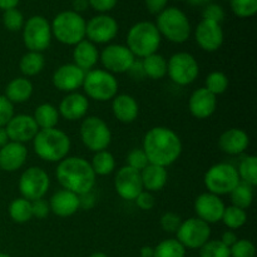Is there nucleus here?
Segmentation results:
<instances>
[{
  "mask_svg": "<svg viewBox=\"0 0 257 257\" xmlns=\"http://www.w3.org/2000/svg\"><path fill=\"white\" fill-rule=\"evenodd\" d=\"M112 112L115 119L120 123H132L137 119L140 107L138 103L132 95L119 94L115 95L112 99Z\"/></svg>",
  "mask_w": 257,
  "mask_h": 257,
  "instance_id": "obj_26",
  "label": "nucleus"
},
{
  "mask_svg": "<svg viewBox=\"0 0 257 257\" xmlns=\"http://www.w3.org/2000/svg\"><path fill=\"white\" fill-rule=\"evenodd\" d=\"M180 2H182V0H180Z\"/></svg>",
  "mask_w": 257,
  "mask_h": 257,
  "instance_id": "obj_60",
  "label": "nucleus"
},
{
  "mask_svg": "<svg viewBox=\"0 0 257 257\" xmlns=\"http://www.w3.org/2000/svg\"><path fill=\"white\" fill-rule=\"evenodd\" d=\"M206 89L212 93L213 95H220L225 93L228 88V78L225 73L222 72H212L206 78Z\"/></svg>",
  "mask_w": 257,
  "mask_h": 257,
  "instance_id": "obj_39",
  "label": "nucleus"
},
{
  "mask_svg": "<svg viewBox=\"0 0 257 257\" xmlns=\"http://www.w3.org/2000/svg\"><path fill=\"white\" fill-rule=\"evenodd\" d=\"M240 182L237 170L230 163L213 165L205 175V186L208 192L216 196L230 195Z\"/></svg>",
  "mask_w": 257,
  "mask_h": 257,
  "instance_id": "obj_9",
  "label": "nucleus"
},
{
  "mask_svg": "<svg viewBox=\"0 0 257 257\" xmlns=\"http://www.w3.org/2000/svg\"><path fill=\"white\" fill-rule=\"evenodd\" d=\"M89 257H108V255H105L104 252H94V253H92Z\"/></svg>",
  "mask_w": 257,
  "mask_h": 257,
  "instance_id": "obj_58",
  "label": "nucleus"
},
{
  "mask_svg": "<svg viewBox=\"0 0 257 257\" xmlns=\"http://www.w3.org/2000/svg\"><path fill=\"white\" fill-rule=\"evenodd\" d=\"M84 18L73 10L62 12L53 19L52 34L59 43L65 45H77L85 39Z\"/></svg>",
  "mask_w": 257,
  "mask_h": 257,
  "instance_id": "obj_6",
  "label": "nucleus"
},
{
  "mask_svg": "<svg viewBox=\"0 0 257 257\" xmlns=\"http://www.w3.org/2000/svg\"><path fill=\"white\" fill-rule=\"evenodd\" d=\"M82 87L87 98L97 102H107L117 95L118 80L107 70L92 69L85 73Z\"/></svg>",
  "mask_w": 257,
  "mask_h": 257,
  "instance_id": "obj_7",
  "label": "nucleus"
},
{
  "mask_svg": "<svg viewBox=\"0 0 257 257\" xmlns=\"http://www.w3.org/2000/svg\"><path fill=\"white\" fill-rule=\"evenodd\" d=\"M24 17L22 12L18 10L17 8L14 9L5 10L3 14V24L9 32H19L24 27Z\"/></svg>",
  "mask_w": 257,
  "mask_h": 257,
  "instance_id": "obj_42",
  "label": "nucleus"
},
{
  "mask_svg": "<svg viewBox=\"0 0 257 257\" xmlns=\"http://www.w3.org/2000/svg\"><path fill=\"white\" fill-rule=\"evenodd\" d=\"M125 162H127V165L125 166L138 171V172L145 170V168L150 165L147 156H146V153L143 152L142 148H135V150L131 151V152L127 155Z\"/></svg>",
  "mask_w": 257,
  "mask_h": 257,
  "instance_id": "obj_43",
  "label": "nucleus"
},
{
  "mask_svg": "<svg viewBox=\"0 0 257 257\" xmlns=\"http://www.w3.org/2000/svg\"><path fill=\"white\" fill-rule=\"evenodd\" d=\"M33 147L40 160L45 162H60L70 151V138L58 128L39 130L33 140Z\"/></svg>",
  "mask_w": 257,
  "mask_h": 257,
  "instance_id": "obj_3",
  "label": "nucleus"
},
{
  "mask_svg": "<svg viewBox=\"0 0 257 257\" xmlns=\"http://www.w3.org/2000/svg\"><path fill=\"white\" fill-rule=\"evenodd\" d=\"M230 196L232 206L242 208V210H247L253 201L252 186L247 185V183L240 182L235 188H233L232 192L230 193Z\"/></svg>",
  "mask_w": 257,
  "mask_h": 257,
  "instance_id": "obj_36",
  "label": "nucleus"
},
{
  "mask_svg": "<svg viewBox=\"0 0 257 257\" xmlns=\"http://www.w3.org/2000/svg\"><path fill=\"white\" fill-rule=\"evenodd\" d=\"M230 5L238 18H251L257 13V0H230Z\"/></svg>",
  "mask_w": 257,
  "mask_h": 257,
  "instance_id": "obj_41",
  "label": "nucleus"
},
{
  "mask_svg": "<svg viewBox=\"0 0 257 257\" xmlns=\"http://www.w3.org/2000/svg\"><path fill=\"white\" fill-rule=\"evenodd\" d=\"M161 37L156 24L151 22H140L133 25L127 34L125 47L135 57L146 58L157 53L161 45Z\"/></svg>",
  "mask_w": 257,
  "mask_h": 257,
  "instance_id": "obj_4",
  "label": "nucleus"
},
{
  "mask_svg": "<svg viewBox=\"0 0 257 257\" xmlns=\"http://www.w3.org/2000/svg\"><path fill=\"white\" fill-rule=\"evenodd\" d=\"M49 187V176L40 167L27 168L19 178V191L22 197L30 202L44 197Z\"/></svg>",
  "mask_w": 257,
  "mask_h": 257,
  "instance_id": "obj_12",
  "label": "nucleus"
},
{
  "mask_svg": "<svg viewBox=\"0 0 257 257\" xmlns=\"http://www.w3.org/2000/svg\"><path fill=\"white\" fill-rule=\"evenodd\" d=\"M143 152L151 165L168 167L180 158L182 142L177 133L167 127H153L143 138Z\"/></svg>",
  "mask_w": 257,
  "mask_h": 257,
  "instance_id": "obj_1",
  "label": "nucleus"
},
{
  "mask_svg": "<svg viewBox=\"0 0 257 257\" xmlns=\"http://www.w3.org/2000/svg\"><path fill=\"white\" fill-rule=\"evenodd\" d=\"M0 257H12V256L8 255V253H3V252H0Z\"/></svg>",
  "mask_w": 257,
  "mask_h": 257,
  "instance_id": "obj_59",
  "label": "nucleus"
},
{
  "mask_svg": "<svg viewBox=\"0 0 257 257\" xmlns=\"http://www.w3.org/2000/svg\"><path fill=\"white\" fill-rule=\"evenodd\" d=\"M136 203H137L138 207L143 211H150L155 207L156 205V198L153 196L152 192H148V191L143 190L140 195L136 198Z\"/></svg>",
  "mask_w": 257,
  "mask_h": 257,
  "instance_id": "obj_48",
  "label": "nucleus"
},
{
  "mask_svg": "<svg viewBox=\"0 0 257 257\" xmlns=\"http://www.w3.org/2000/svg\"><path fill=\"white\" fill-rule=\"evenodd\" d=\"M88 7H89L88 0H74V2H73V12L78 13V14L84 12V10H87Z\"/></svg>",
  "mask_w": 257,
  "mask_h": 257,
  "instance_id": "obj_53",
  "label": "nucleus"
},
{
  "mask_svg": "<svg viewBox=\"0 0 257 257\" xmlns=\"http://www.w3.org/2000/svg\"><path fill=\"white\" fill-rule=\"evenodd\" d=\"M191 5H195V7H200V5H207L210 4L211 0H188Z\"/></svg>",
  "mask_w": 257,
  "mask_h": 257,
  "instance_id": "obj_57",
  "label": "nucleus"
},
{
  "mask_svg": "<svg viewBox=\"0 0 257 257\" xmlns=\"http://www.w3.org/2000/svg\"><path fill=\"white\" fill-rule=\"evenodd\" d=\"M8 142H9V137H8L7 130L5 127H0V148L4 147Z\"/></svg>",
  "mask_w": 257,
  "mask_h": 257,
  "instance_id": "obj_55",
  "label": "nucleus"
},
{
  "mask_svg": "<svg viewBox=\"0 0 257 257\" xmlns=\"http://www.w3.org/2000/svg\"><path fill=\"white\" fill-rule=\"evenodd\" d=\"M181 223V217L175 212H166L165 215L161 217V227L166 232H177V230L180 228Z\"/></svg>",
  "mask_w": 257,
  "mask_h": 257,
  "instance_id": "obj_45",
  "label": "nucleus"
},
{
  "mask_svg": "<svg viewBox=\"0 0 257 257\" xmlns=\"http://www.w3.org/2000/svg\"><path fill=\"white\" fill-rule=\"evenodd\" d=\"M141 257H153V247L145 246L141 248Z\"/></svg>",
  "mask_w": 257,
  "mask_h": 257,
  "instance_id": "obj_56",
  "label": "nucleus"
},
{
  "mask_svg": "<svg viewBox=\"0 0 257 257\" xmlns=\"http://www.w3.org/2000/svg\"><path fill=\"white\" fill-rule=\"evenodd\" d=\"M161 37L175 44L187 42L191 35V24L187 15L178 8H166L157 15L156 23Z\"/></svg>",
  "mask_w": 257,
  "mask_h": 257,
  "instance_id": "obj_5",
  "label": "nucleus"
},
{
  "mask_svg": "<svg viewBox=\"0 0 257 257\" xmlns=\"http://www.w3.org/2000/svg\"><path fill=\"white\" fill-rule=\"evenodd\" d=\"M141 63H142V69L145 75L151 79L158 80L167 75V60L163 55L158 54V53L143 58Z\"/></svg>",
  "mask_w": 257,
  "mask_h": 257,
  "instance_id": "obj_30",
  "label": "nucleus"
},
{
  "mask_svg": "<svg viewBox=\"0 0 257 257\" xmlns=\"http://www.w3.org/2000/svg\"><path fill=\"white\" fill-rule=\"evenodd\" d=\"M200 257H231L230 247L220 240H208L200 248Z\"/></svg>",
  "mask_w": 257,
  "mask_h": 257,
  "instance_id": "obj_40",
  "label": "nucleus"
},
{
  "mask_svg": "<svg viewBox=\"0 0 257 257\" xmlns=\"http://www.w3.org/2000/svg\"><path fill=\"white\" fill-rule=\"evenodd\" d=\"M203 19L211 20V22H216L221 24L223 19H225V12H223L222 7L218 4H207L202 12Z\"/></svg>",
  "mask_w": 257,
  "mask_h": 257,
  "instance_id": "obj_47",
  "label": "nucleus"
},
{
  "mask_svg": "<svg viewBox=\"0 0 257 257\" xmlns=\"http://www.w3.org/2000/svg\"><path fill=\"white\" fill-rule=\"evenodd\" d=\"M33 83L28 78L19 77L10 80L5 88V97L14 104L25 103L30 99L33 94Z\"/></svg>",
  "mask_w": 257,
  "mask_h": 257,
  "instance_id": "obj_29",
  "label": "nucleus"
},
{
  "mask_svg": "<svg viewBox=\"0 0 257 257\" xmlns=\"http://www.w3.org/2000/svg\"><path fill=\"white\" fill-rule=\"evenodd\" d=\"M52 27L42 15H34L24 23L23 42L29 52L43 53L52 43Z\"/></svg>",
  "mask_w": 257,
  "mask_h": 257,
  "instance_id": "obj_10",
  "label": "nucleus"
},
{
  "mask_svg": "<svg viewBox=\"0 0 257 257\" xmlns=\"http://www.w3.org/2000/svg\"><path fill=\"white\" fill-rule=\"evenodd\" d=\"M255 245L250 240H237L230 247L231 257H255Z\"/></svg>",
  "mask_w": 257,
  "mask_h": 257,
  "instance_id": "obj_44",
  "label": "nucleus"
},
{
  "mask_svg": "<svg viewBox=\"0 0 257 257\" xmlns=\"http://www.w3.org/2000/svg\"><path fill=\"white\" fill-rule=\"evenodd\" d=\"M217 108V97L208 92L205 87L198 88L188 99V109L197 119H206L215 113Z\"/></svg>",
  "mask_w": 257,
  "mask_h": 257,
  "instance_id": "obj_21",
  "label": "nucleus"
},
{
  "mask_svg": "<svg viewBox=\"0 0 257 257\" xmlns=\"http://www.w3.org/2000/svg\"><path fill=\"white\" fill-rule=\"evenodd\" d=\"M114 188L120 198L127 201H135L143 191L141 172L124 166L119 168L114 177Z\"/></svg>",
  "mask_w": 257,
  "mask_h": 257,
  "instance_id": "obj_16",
  "label": "nucleus"
},
{
  "mask_svg": "<svg viewBox=\"0 0 257 257\" xmlns=\"http://www.w3.org/2000/svg\"><path fill=\"white\" fill-rule=\"evenodd\" d=\"M237 240H238L237 235H236L233 231H225V232L222 233V236H221L220 241L223 243V245L227 246V247H231V246H232Z\"/></svg>",
  "mask_w": 257,
  "mask_h": 257,
  "instance_id": "obj_52",
  "label": "nucleus"
},
{
  "mask_svg": "<svg viewBox=\"0 0 257 257\" xmlns=\"http://www.w3.org/2000/svg\"><path fill=\"white\" fill-rule=\"evenodd\" d=\"M143 190L148 192H158L166 186L168 180V173L165 167L157 165H148L145 170L141 171Z\"/></svg>",
  "mask_w": 257,
  "mask_h": 257,
  "instance_id": "obj_28",
  "label": "nucleus"
},
{
  "mask_svg": "<svg viewBox=\"0 0 257 257\" xmlns=\"http://www.w3.org/2000/svg\"><path fill=\"white\" fill-rule=\"evenodd\" d=\"M32 211H33V217L45 218L50 212L49 203H48L47 201L43 200V198L32 201Z\"/></svg>",
  "mask_w": 257,
  "mask_h": 257,
  "instance_id": "obj_49",
  "label": "nucleus"
},
{
  "mask_svg": "<svg viewBox=\"0 0 257 257\" xmlns=\"http://www.w3.org/2000/svg\"><path fill=\"white\" fill-rule=\"evenodd\" d=\"M146 8L151 14L158 15L166 9L168 0H145Z\"/></svg>",
  "mask_w": 257,
  "mask_h": 257,
  "instance_id": "obj_51",
  "label": "nucleus"
},
{
  "mask_svg": "<svg viewBox=\"0 0 257 257\" xmlns=\"http://www.w3.org/2000/svg\"><path fill=\"white\" fill-rule=\"evenodd\" d=\"M98 59H99V52H98L95 44H93L89 40H82L74 45L73 49V64L77 65L78 68L83 70V72H89L94 68L97 64Z\"/></svg>",
  "mask_w": 257,
  "mask_h": 257,
  "instance_id": "obj_27",
  "label": "nucleus"
},
{
  "mask_svg": "<svg viewBox=\"0 0 257 257\" xmlns=\"http://www.w3.org/2000/svg\"><path fill=\"white\" fill-rule=\"evenodd\" d=\"M48 203H49L50 212L59 217H69L80 208L79 196L67 190H60L55 192Z\"/></svg>",
  "mask_w": 257,
  "mask_h": 257,
  "instance_id": "obj_25",
  "label": "nucleus"
},
{
  "mask_svg": "<svg viewBox=\"0 0 257 257\" xmlns=\"http://www.w3.org/2000/svg\"><path fill=\"white\" fill-rule=\"evenodd\" d=\"M99 59L105 70L113 75L130 72L136 62V57L132 52L122 44L107 45L99 54Z\"/></svg>",
  "mask_w": 257,
  "mask_h": 257,
  "instance_id": "obj_14",
  "label": "nucleus"
},
{
  "mask_svg": "<svg viewBox=\"0 0 257 257\" xmlns=\"http://www.w3.org/2000/svg\"><path fill=\"white\" fill-rule=\"evenodd\" d=\"M250 145L248 135L240 128H230L225 131L218 138V147L223 153L230 156H238L245 152Z\"/></svg>",
  "mask_w": 257,
  "mask_h": 257,
  "instance_id": "obj_24",
  "label": "nucleus"
},
{
  "mask_svg": "<svg viewBox=\"0 0 257 257\" xmlns=\"http://www.w3.org/2000/svg\"><path fill=\"white\" fill-rule=\"evenodd\" d=\"M9 216L17 223L29 222L33 218L32 202L23 197L15 198L9 205Z\"/></svg>",
  "mask_w": 257,
  "mask_h": 257,
  "instance_id": "obj_33",
  "label": "nucleus"
},
{
  "mask_svg": "<svg viewBox=\"0 0 257 257\" xmlns=\"http://www.w3.org/2000/svg\"><path fill=\"white\" fill-rule=\"evenodd\" d=\"M33 118L39 130H50V128H55V125L59 122V112H58V108H55L50 103H43L38 105L37 109L34 110Z\"/></svg>",
  "mask_w": 257,
  "mask_h": 257,
  "instance_id": "obj_31",
  "label": "nucleus"
},
{
  "mask_svg": "<svg viewBox=\"0 0 257 257\" xmlns=\"http://www.w3.org/2000/svg\"><path fill=\"white\" fill-rule=\"evenodd\" d=\"M28 157V150L24 145L9 142L0 148V170L5 172H15L24 166Z\"/></svg>",
  "mask_w": 257,
  "mask_h": 257,
  "instance_id": "obj_23",
  "label": "nucleus"
},
{
  "mask_svg": "<svg viewBox=\"0 0 257 257\" xmlns=\"http://www.w3.org/2000/svg\"><path fill=\"white\" fill-rule=\"evenodd\" d=\"M89 108V100L84 94L78 92L68 93L60 102L58 112L64 119L74 122L85 117Z\"/></svg>",
  "mask_w": 257,
  "mask_h": 257,
  "instance_id": "obj_22",
  "label": "nucleus"
},
{
  "mask_svg": "<svg viewBox=\"0 0 257 257\" xmlns=\"http://www.w3.org/2000/svg\"><path fill=\"white\" fill-rule=\"evenodd\" d=\"M225 203L220 196H216L211 192L201 193L195 201V212L200 220L206 223H217L222 218L225 211Z\"/></svg>",
  "mask_w": 257,
  "mask_h": 257,
  "instance_id": "obj_18",
  "label": "nucleus"
},
{
  "mask_svg": "<svg viewBox=\"0 0 257 257\" xmlns=\"http://www.w3.org/2000/svg\"><path fill=\"white\" fill-rule=\"evenodd\" d=\"M79 133L83 145L92 152L105 151L112 142V132L108 124L95 115L83 119Z\"/></svg>",
  "mask_w": 257,
  "mask_h": 257,
  "instance_id": "obj_8",
  "label": "nucleus"
},
{
  "mask_svg": "<svg viewBox=\"0 0 257 257\" xmlns=\"http://www.w3.org/2000/svg\"><path fill=\"white\" fill-rule=\"evenodd\" d=\"M177 238L176 240L185 248H201L211 236V227L205 221L198 217H191L188 220L182 221L180 228L177 230Z\"/></svg>",
  "mask_w": 257,
  "mask_h": 257,
  "instance_id": "obj_13",
  "label": "nucleus"
},
{
  "mask_svg": "<svg viewBox=\"0 0 257 257\" xmlns=\"http://www.w3.org/2000/svg\"><path fill=\"white\" fill-rule=\"evenodd\" d=\"M55 176L63 190L78 196L89 193L95 185V173L87 160L82 157H65L58 162Z\"/></svg>",
  "mask_w": 257,
  "mask_h": 257,
  "instance_id": "obj_2",
  "label": "nucleus"
},
{
  "mask_svg": "<svg viewBox=\"0 0 257 257\" xmlns=\"http://www.w3.org/2000/svg\"><path fill=\"white\" fill-rule=\"evenodd\" d=\"M85 72L75 64H63L54 72L52 82L60 92L73 93L83 85Z\"/></svg>",
  "mask_w": 257,
  "mask_h": 257,
  "instance_id": "obj_20",
  "label": "nucleus"
},
{
  "mask_svg": "<svg viewBox=\"0 0 257 257\" xmlns=\"http://www.w3.org/2000/svg\"><path fill=\"white\" fill-rule=\"evenodd\" d=\"M186 248L176 238L163 240L153 248V257H185Z\"/></svg>",
  "mask_w": 257,
  "mask_h": 257,
  "instance_id": "obj_37",
  "label": "nucleus"
},
{
  "mask_svg": "<svg viewBox=\"0 0 257 257\" xmlns=\"http://www.w3.org/2000/svg\"><path fill=\"white\" fill-rule=\"evenodd\" d=\"M90 166L95 176H108L114 171L115 160L112 153L108 152L107 150L100 151L95 152V155L93 156Z\"/></svg>",
  "mask_w": 257,
  "mask_h": 257,
  "instance_id": "obj_34",
  "label": "nucleus"
},
{
  "mask_svg": "<svg viewBox=\"0 0 257 257\" xmlns=\"http://www.w3.org/2000/svg\"><path fill=\"white\" fill-rule=\"evenodd\" d=\"M118 34V23L107 14L93 17L85 24V37L93 44H107Z\"/></svg>",
  "mask_w": 257,
  "mask_h": 257,
  "instance_id": "obj_15",
  "label": "nucleus"
},
{
  "mask_svg": "<svg viewBox=\"0 0 257 257\" xmlns=\"http://www.w3.org/2000/svg\"><path fill=\"white\" fill-rule=\"evenodd\" d=\"M5 130H7L9 141L24 145L34 140L39 128L33 115L18 114L9 120V123L5 125Z\"/></svg>",
  "mask_w": 257,
  "mask_h": 257,
  "instance_id": "obj_19",
  "label": "nucleus"
},
{
  "mask_svg": "<svg viewBox=\"0 0 257 257\" xmlns=\"http://www.w3.org/2000/svg\"><path fill=\"white\" fill-rule=\"evenodd\" d=\"M167 74L176 84L188 85L197 79L200 74V65L192 54L187 52H178L168 59Z\"/></svg>",
  "mask_w": 257,
  "mask_h": 257,
  "instance_id": "obj_11",
  "label": "nucleus"
},
{
  "mask_svg": "<svg viewBox=\"0 0 257 257\" xmlns=\"http://www.w3.org/2000/svg\"><path fill=\"white\" fill-rule=\"evenodd\" d=\"M240 181L250 186L257 185V157L256 156H246L241 160L238 168H236Z\"/></svg>",
  "mask_w": 257,
  "mask_h": 257,
  "instance_id": "obj_35",
  "label": "nucleus"
},
{
  "mask_svg": "<svg viewBox=\"0 0 257 257\" xmlns=\"http://www.w3.org/2000/svg\"><path fill=\"white\" fill-rule=\"evenodd\" d=\"M14 117V105L7 99L5 95H0V127H5Z\"/></svg>",
  "mask_w": 257,
  "mask_h": 257,
  "instance_id": "obj_46",
  "label": "nucleus"
},
{
  "mask_svg": "<svg viewBox=\"0 0 257 257\" xmlns=\"http://www.w3.org/2000/svg\"><path fill=\"white\" fill-rule=\"evenodd\" d=\"M45 59L42 53L28 52L22 57L19 62L20 72L27 77H34L38 75L44 69Z\"/></svg>",
  "mask_w": 257,
  "mask_h": 257,
  "instance_id": "obj_32",
  "label": "nucleus"
},
{
  "mask_svg": "<svg viewBox=\"0 0 257 257\" xmlns=\"http://www.w3.org/2000/svg\"><path fill=\"white\" fill-rule=\"evenodd\" d=\"M196 43L205 52H216L223 44V30L221 24L202 19L195 32Z\"/></svg>",
  "mask_w": 257,
  "mask_h": 257,
  "instance_id": "obj_17",
  "label": "nucleus"
},
{
  "mask_svg": "<svg viewBox=\"0 0 257 257\" xmlns=\"http://www.w3.org/2000/svg\"><path fill=\"white\" fill-rule=\"evenodd\" d=\"M221 221L230 230H237L246 223L247 213L242 208H238L236 206H228V207H225Z\"/></svg>",
  "mask_w": 257,
  "mask_h": 257,
  "instance_id": "obj_38",
  "label": "nucleus"
},
{
  "mask_svg": "<svg viewBox=\"0 0 257 257\" xmlns=\"http://www.w3.org/2000/svg\"><path fill=\"white\" fill-rule=\"evenodd\" d=\"M88 4L93 10L104 14L117 5V0H88Z\"/></svg>",
  "mask_w": 257,
  "mask_h": 257,
  "instance_id": "obj_50",
  "label": "nucleus"
},
{
  "mask_svg": "<svg viewBox=\"0 0 257 257\" xmlns=\"http://www.w3.org/2000/svg\"><path fill=\"white\" fill-rule=\"evenodd\" d=\"M19 4V0H0V9L9 10V9H14V8L18 7Z\"/></svg>",
  "mask_w": 257,
  "mask_h": 257,
  "instance_id": "obj_54",
  "label": "nucleus"
}]
</instances>
